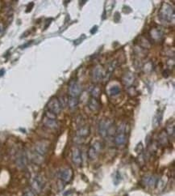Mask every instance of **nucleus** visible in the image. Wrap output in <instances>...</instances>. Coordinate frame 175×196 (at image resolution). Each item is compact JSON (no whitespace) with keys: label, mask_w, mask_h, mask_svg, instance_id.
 <instances>
[{"label":"nucleus","mask_w":175,"mask_h":196,"mask_svg":"<svg viewBox=\"0 0 175 196\" xmlns=\"http://www.w3.org/2000/svg\"><path fill=\"white\" fill-rule=\"evenodd\" d=\"M159 17L162 21L171 23L174 20V9L169 3H163L159 11Z\"/></svg>","instance_id":"f257e3e1"},{"label":"nucleus","mask_w":175,"mask_h":196,"mask_svg":"<svg viewBox=\"0 0 175 196\" xmlns=\"http://www.w3.org/2000/svg\"><path fill=\"white\" fill-rule=\"evenodd\" d=\"M126 124H121L116 130V136L115 137V144L119 147H124L127 142V136H126Z\"/></svg>","instance_id":"f03ea898"},{"label":"nucleus","mask_w":175,"mask_h":196,"mask_svg":"<svg viewBox=\"0 0 175 196\" xmlns=\"http://www.w3.org/2000/svg\"><path fill=\"white\" fill-rule=\"evenodd\" d=\"M45 186V179L40 174L35 175L31 180V188L34 191L36 194H40V192L43 191Z\"/></svg>","instance_id":"7ed1b4c3"},{"label":"nucleus","mask_w":175,"mask_h":196,"mask_svg":"<svg viewBox=\"0 0 175 196\" xmlns=\"http://www.w3.org/2000/svg\"><path fill=\"white\" fill-rule=\"evenodd\" d=\"M47 108H48V110L53 113L56 115L59 114L61 111V109H62L59 99L57 97H55V96L52 97L49 100V101L48 102Z\"/></svg>","instance_id":"20e7f679"},{"label":"nucleus","mask_w":175,"mask_h":196,"mask_svg":"<svg viewBox=\"0 0 175 196\" xmlns=\"http://www.w3.org/2000/svg\"><path fill=\"white\" fill-rule=\"evenodd\" d=\"M15 164L18 168L24 169L28 164V156L24 150H20L15 156Z\"/></svg>","instance_id":"39448f33"},{"label":"nucleus","mask_w":175,"mask_h":196,"mask_svg":"<svg viewBox=\"0 0 175 196\" xmlns=\"http://www.w3.org/2000/svg\"><path fill=\"white\" fill-rule=\"evenodd\" d=\"M82 86L77 81L72 80L70 82L69 84V96L74 97H78L82 92Z\"/></svg>","instance_id":"423d86ee"},{"label":"nucleus","mask_w":175,"mask_h":196,"mask_svg":"<svg viewBox=\"0 0 175 196\" xmlns=\"http://www.w3.org/2000/svg\"><path fill=\"white\" fill-rule=\"evenodd\" d=\"M58 177L63 182H70L73 177V169L70 168H65L60 170Z\"/></svg>","instance_id":"0eeeda50"},{"label":"nucleus","mask_w":175,"mask_h":196,"mask_svg":"<svg viewBox=\"0 0 175 196\" xmlns=\"http://www.w3.org/2000/svg\"><path fill=\"white\" fill-rule=\"evenodd\" d=\"M102 144L99 142H95L93 145L90 147L88 150V156L90 160H95L98 156L99 151L102 148Z\"/></svg>","instance_id":"6e6552de"},{"label":"nucleus","mask_w":175,"mask_h":196,"mask_svg":"<svg viewBox=\"0 0 175 196\" xmlns=\"http://www.w3.org/2000/svg\"><path fill=\"white\" fill-rule=\"evenodd\" d=\"M49 150V144L45 141H39L35 144V150L37 153L45 156Z\"/></svg>","instance_id":"1a4fd4ad"},{"label":"nucleus","mask_w":175,"mask_h":196,"mask_svg":"<svg viewBox=\"0 0 175 196\" xmlns=\"http://www.w3.org/2000/svg\"><path fill=\"white\" fill-rule=\"evenodd\" d=\"M72 161L77 166H79L82 163V152L78 147H74L72 150Z\"/></svg>","instance_id":"9d476101"},{"label":"nucleus","mask_w":175,"mask_h":196,"mask_svg":"<svg viewBox=\"0 0 175 196\" xmlns=\"http://www.w3.org/2000/svg\"><path fill=\"white\" fill-rule=\"evenodd\" d=\"M104 79V74L101 66H96L92 72V80L94 82H100Z\"/></svg>","instance_id":"9b49d317"},{"label":"nucleus","mask_w":175,"mask_h":196,"mask_svg":"<svg viewBox=\"0 0 175 196\" xmlns=\"http://www.w3.org/2000/svg\"><path fill=\"white\" fill-rule=\"evenodd\" d=\"M111 123L109 121L107 120H102L99 122V135L103 137H106L107 136V130L111 126Z\"/></svg>","instance_id":"f8f14e48"},{"label":"nucleus","mask_w":175,"mask_h":196,"mask_svg":"<svg viewBox=\"0 0 175 196\" xmlns=\"http://www.w3.org/2000/svg\"><path fill=\"white\" fill-rule=\"evenodd\" d=\"M43 123L46 127L49 129H57L58 128V122L56 119H51L49 118L44 117L43 118Z\"/></svg>","instance_id":"ddd939ff"},{"label":"nucleus","mask_w":175,"mask_h":196,"mask_svg":"<svg viewBox=\"0 0 175 196\" xmlns=\"http://www.w3.org/2000/svg\"><path fill=\"white\" fill-rule=\"evenodd\" d=\"M90 126H81L80 128L77 131V132H76V135H77V136L78 137H79V138H86V137H87V136H90Z\"/></svg>","instance_id":"4468645a"},{"label":"nucleus","mask_w":175,"mask_h":196,"mask_svg":"<svg viewBox=\"0 0 175 196\" xmlns=\"http://www.w3.org/2000/svg\"><path fill=\"white\" fill-rule=\"evenodd\" d=\"M88 107L90 110L93 112H97L99 110L100 105L98 99H95L94 97H90L88 101Z\"/></svg>","instance_id":"2eb2a0df"},{"label":"nucleus","mask_w":175,"mask_h":196,"mask_svg":"<svg viewBox=\"0 0 175 196\" xmlns=\"http://www.w3.org/2000/svg\"><path fill=\"white\" fill-rule=\"evenodd\" d=\"M78 97H74V96H69L68 100H67V104L69 106V108L70 110H74L75 109H77V107L78 106Z\"/></svg>","instance_id":"dca6fc26"},{"label":"nucleus","mask_w":175,"mask_h":196,"mask_svg":"<svg viewBox=\"0 0 175 196\" xmlns=\"http://www.w3.org/2000/svg\"><path fill=\"white\" fill-rule=\"evenodd\" d=\"M31 159H32V161H33L35 164H36V165H40V164H42L44 160H45L44 156H42V155H40L39 153H37L36 151H32V158H31Z\"/></svg>","instance_id":"f3484780"},{"label":"nucleus","mask_w":175,"mask_h":196,"mask_svg":"<svg viewBox=\"0 0 175 196\" xmlns=\"http://www.w3.org/2000/svg\"><path fill=\"white\" fill-rule=\"evenodd\" d=\"M158 142L161 145L165 146L168 144L169 143V139H168V135L167 133L165 132V131H162L159 134V136H158Z\"/></svg>","instance_id":"a211bd4d"},{"label":"nucleus","mask_w":175,"mask_h":196,"mask_svg":"<svg viewBox=\"0 0 175 196\" xmlns=\"http://www.w3.org/2000/svg\"><path fill=\"white\" fill-rule=\"evenodd\" d=\"M134 81V76L132 73H128L125 74L124 76L123 77V83L126 86H130L132 84Z\"/></svg>","instance_id":"6ab92c4d"},{"label":"nucleus","mask_w":175,"mask_h":196,"mask_svg":"<svg viewBox=\"0 0 175 196\" xmlns=\"http://www.w3.org/2000/svg\"><path fill=\"white\" fill-rule=\"evenodd\" d=\"M150 36L153 40H160L161 38L163 37V33L159 29H153L150 31Z\"/></svg>","instance_id":"aec40b11"},{"label":"nucleus","mask_w":175,"mask_h":196,"mask_svg":"<svg viewBox=\"0 0 175 196\" xmlns=\"http://www.w3.org/2000/svg\"><path fill=\"white\" fill-rule=\"evenodd\" d=\"M161 119H162V112L161 111H158L156 115L154 116L153 118V127H157L160 125L161 122Z\"/></svg>","instance_id":"412c9836"},{"label":"nucleus","mask_w":175,"mask_h":196,"mask_svg":"<svg viewBox=\"0 0 175 196\" xmlns=\"http://www.w3.org/2000/svg\"><path fill=\"white\" fill-rule=\"evenodd\" d=\"M144 181H145V183L146 185L149 186H153L155 184H157V178L154 176H149L145 177Z\"/></svg>","instance_id":"4be33fe9"},{"label":"nucleus","mask_w":175,"mask_h":196,"mask_svg":"<svg viewBox=\"0 0 175 196\" xmlns=\"http://www.w3.org/2000/svg\"><path fill=\"white\" fill-rule=\"evenodd\" d=\"M100 94H101V90L99 87H94L93 89L91 91V97H94L95 99H99L100 96Z\"/></svg>","instance_id":"5701e85b"},{"label":"nucleus","mask_w":175,"mask_h":196,"mask_svg":"<svg viewBox=\"0 0 175 196\" xmlns=\"http://www.w3.org/2000/svg\"><path fill=\"white\" fill-rule=\"evenodd\" d=\"M109 93L111 96H117L120 93V88L119 86H112L109 89Z\"/></svg>","instance_id":"b1692460"},{"label":"nucleus","mask_w":175,"mask_h":196,"mask_svg":"<svg viewBox=\"0 0 175 196\" xmlns=\"http://www.w3.org/2000/svg\"><path fill=\"white\" fill-rule=\"evenodd\" d=\"M36 194L31 187H26L23 191V195L24 196H36Z\"/></svg>","instance_id":"393cba45"},{"label":"nucleus","mask_w":175,"mask_h":196,"mask_svg":"<svg viewBox=\"0 0 175 196\" xmlns=\"http://www.w3.org/2000/svg\"><path fill=\"white\" fill-rule=\"evenodd\" d=\"M174 124L172 125H168L166 126V131L165 132L167 133V135L170 136H174Z\"/></svg>","instance_id":"a878e982"},{"label":"nucleus","mask_w":175,"mask_h":196,"mask_svg":"<svg viewBox=\"0 0 175 196\" xmlns=\"http://www.w3.org/2000/svg\"><path fill=\"white\" fill-rule=\"evenodd\" d=\"M45 116L46 118H51V119H56L57 118V115L49 110H47L45 112Z\"/></svg>","instance_id":"bb28decb"},{"label":"nucleus","mask_w":175,"mask_h":196,"mask_svg":"<svg viewBox=\"0 0 175 196\" xmlns=\"http://www.w3.org/2000/svg\"><path fill=\"white\" fill-rule=\"evenodd\" d=\"M97 30H98V26H95V27H93L92 29L90 30V33H91V34H94V33H95L97 32Z\"/></svg>","instance_id":"cd10ccee"},{"label":"nucleus","mask_w":175,"mask_h":196,"mask_svg":"<svg viewBox=\"0 0 175 196\" xmlns=\"http://www.w3.org/2000/svg\"><path fill=\"white\" fill-rule=\"evenodd\" d=\"M33 6H34V3H31L30 4L28 5V10H26V12H29V11H31L32 7H33Z\"/></svg>","instance_id":"c85d7f7f"},{"label":"nucleus","mask_w":175,"mask_h":196,"mask_svg":"<svg viewBox=\"0 0 175 196\" xmlns=\"http://www.w3.org/2000/svg\"><path fill=\"white\" fill-rule=\"evenodd\" d=\"M3 31H4V27H3V24H1V23H0V37L3 35Z\"/></svg>","instance_id":"c756f323"},{"label":"nucleus","mask_w":175,"mask_h":196,"mask_svg":"<svg viewBox=\"0 0 175 196\" xmlns=\"http://www.w3.org/2000/svg\"><path fill=\"white\" fill-rule=\"evenodd\" d=\"M4 72H5V70H3V69H2V70H0V76H3V74H4Z\"/></svg>","instance_id":"7c9ffc66"}]
</instances>
